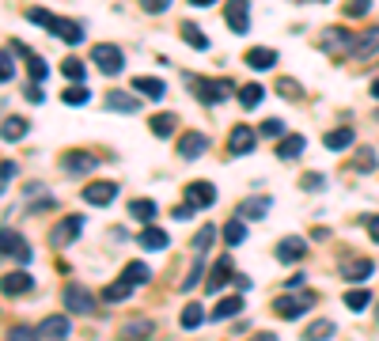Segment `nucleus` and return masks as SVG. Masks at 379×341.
Returning <instances> with one entry per match:
<instances>
[{
	"mask_svg": "<svg viewBox=\"0 0 379 341\" xmlns=\"http://www.w3.org/2000/svg\"><path fill=\"white\" fill-rule=\"evenodd\" d=\"M303 254H308V243H303L300 235H289V239H281V243H277V262H284V265L303 262Z\"/></svg>",
	"mask_w": 379,
	"mask_h": 341,
	"instance_id": "1a4fd4ad",
	"label": "nucleus"
},
{
	"mask_svg": "<svg viewBox=\"0 0 379 341\" xmlns=\"http://www.w3.org/2000/svg\"><path fill=\"white\" fill-rule=\"evenodd\" d=\"M251 0H228V12H224V20H228V27H232L235 34H247L251 31Z\"/></svg>",
	"mask_w": 379,
	"mask_h": 341,
	"instance_id": "423d86ee",
	"label": "nucleus"
},
{
	"mask_svg": "<svg viewBox=\"0 0 379 341\" xmlns=\"http://www.w3.org/2000/svg\"><path fill=\"white\" fill-rule=\"evenodd\" d=\"M372 167H375V152L364 148V152L357 155V171H372Z\"/></svg>",
	"mask_w": 379,
	"mask_h": 341,
	"instance_id": "603ef678",
	"label": "nucleus"
},
{
	"mask_svg": "<svg viewBox=\"0 0 379 341\" xmlns=\"http://www.w3.org/2000/svg\"><path fill=\"white\" fill-rule=\"evenodd\" d=\"M232 273H235V265H232V254H224L216 265H212V273H209L205 288H209V292H220V288L228 284V277H232Z\"/></svg>",
	"mask_w": 379,
	"mask_h": 341,
	"instance_id": "2eb2a0df",
	"label": "nucleus"
},
{
	"mask_svg": "<svg viewBox=\"0 0 379 341\" xmlns=\"http://www.w3.org/2000/svg\"><path fill=\"white\" fill-rule=\"evenodd\" d=\"M193 95H198L201 103L216 106V103H228L232 84H228V80H193Z\"/></svg>",
	"mask_w": 379,
	"mask_h": 341,
	"instance_id": "7ed1b4c3",
	"label": "nucleus"
},
{
	"mask_svg": "<svg viewBox=\"0 0 379 341\" xmlns=\"http://www.w3.org/2000/svg\"><path fill=\"white\" fill-rule=\"evenodd\" d=\"M368 303H372V292H368V288H353V292H345V307H349V311H364Z\"/></svg>",
	"mask_w": 379,
	"mask_h": 341,
	"instance_id": "58836bf2",
	"label": "nucleus"
},
{
	"mask_svg": "<svg viewBox=\"0 0 379 341\" xmlns=\"http://www.w3.org/2000/svg\"><path fill=\"white\" fill-rule=\"evenodd\" d=\"M258 144V129H247V125H235L228 133V155H247Z\"/></svg>",
	"mask_w": 379,
	"mask_h": 341,
	"instance_id": "0eeeda50",
	"label": "nucleus"
},
{
	"mask_svg": "<svg viewBox=\"0 0 379 341\" xmlns=\"http://www.w3.org/2000/svg\"><path fill=\"white\" fill-rule=\"evenodd\" d=\"M266 99V88L262 84H247V88H239V106L243 110H258V103Z\"/></svg>",
	"mask_w": 379,
	"mask_h": 341,
	"instance_id": "a878e982",
	"label": "nucleus"
},
{
	"mask_svg": "<svg viewBox=\"0 0 379 341\" xmlns=\"http://www.w3.org/2000/svg\"><path fill=\"white\" fill-rule=\"evenodd\" d=\"M122 277H125L129 284H137V288H141V284H148V277H152V270H148L144 262H129Z\"/></svg>",
	"mask_w": 379,
	"mask_h": 341,
	"instance_id": "473e14b6",
	"label": "nucleus"
},
{
	"mask_svg": "<svg viewBox=\"0 0 379 341\" xmlns=\"http://www.w3.org/2000/svg\"><path fill=\"white\" fill-rule=\"evenodd\" d=\"M201 270H205V251H198V258H193V265H190V273H186V281H182L179 288H182V292H193V288H198Z\"/></svg>",
	"mask_w": 379,
	"mask_h": 341,
	"instance_id": "7c9ffc66",
	"label": "nucleus"
},
{
	"mask_svg": "<svg viewBox=\"0 0 379 341\" xmlns=\"http://www.w3.org/2000/svg\"><path fill=\"white\" fill-rule=\"evenodd\" d=\"M247 64H251V69H273L277 53L273 50H247Z\"/></svg>",
	"mask_w": 379,
	"mask_h": 341,
	"instance_id": "72a5a7b5",
	"label": "nucleus"
},
{
	"mask_svg": "<svg viewBox=\"0 0 379 341\" xmlns=\"http://www.w3.org/2000/svg\"><path fill=\"white\" fill-rule=\"evenodd\" d=\"M277 91L289 99V95H300V84H296V80H281V84H277Z\"/></svg>",
	"mask_w": 379,
	"mask_h": 341,
	"instance_id": "5fc2aeb1",
	"label": "nucleus"
},
{
	"mask_svg": "<svg viewBox=\"0 0 379 341\" xmlns=\"http://www.w3.org/2000/svg\"><path fill=\"white\" fill-rule=\"evenodd\" d=\"M201 322H205V311H201V303H190V307L182 311V330H198Z\"/></svg>",
	"mask_w": 379,
	"mask_h": 341,
	"instance_id": "a19ab883",
	"label": "nucleus"
},
{
	"mask_svg": "<svg viewBox=\"0 0 379 341\" xmlns=\"http://www.w3.org/2000/svg\"><path fill=\"white\" fill-rule=\"evenodd\" d=\"M315 307V292H300V296H281L273 303V315L277 319H300L303 311Z\"/></svg>",
	"mask_w": 379,
	"mask_h": 341,
	"instance_id": "f03ea898",
	"label": "nucleus"
},
{
	"mask_svg": "<svg viewBox=\"0 0 379 341\" xmlns=\"http://www.w3.org/2000/svg\"><path fill=\"white\" fill-rule=\"evenodd\" d=\"M258 133H262V137H281L284 125L277 122V118H270V122H262V129H258Z\"/></svg>",
	"mask_w": 379,
	"mask_h": 341,
	"instance_id": "864d4df0",
	"label": "nucleus"
},
{
	"mask_svg": "<svg viewBox=\"0 0 379 341\" xmlns=\"http://www.w3.org/2000/svg\"><path fill=\"white\" fill-rule=\"evenodd\" d=\"M91 61L99 64V69L106 72V76H118V72H125V57H122V50H118V46H95V50H91Z\"/></svg>",
	"mask_w": 379,
	"mask_h": 341,
	"instance_id": "20e7f679",
	"label": "nucleus"
},
{
	"mask_svg": "<svg viewBox=\"0 0 379 341\" xmlns=\"http://www.w3.org/2000/svg\"><path fill=\"white\" fill-rule=\"evenodd\" d=\"M322 144H326L330 152H345L349 144H353V133H349V129H330V133L322 137Z\"/></svg>",
	"mask_w": 379,
	"mask_h": 341,
	"instance_id": "c85d7f7f",
	"label": "nucleus"
},
{
	"mask_svg": "<svg viewBox=\"0 0 379 341\" xmlns=\"http://www.w3.org/2000/svg\"><path fill=\"white\" fill-rule=\"evenodd\" d=\"M372 95H375V99H379V80H375V84H372Z\"/></svg>",
	"mask_w": 379,
	"mask_h": 341,
	"instance_id": "e2e57ef3",
	"label": "nucleus"
},
{
	"mask_svg": "<svg viewBox=\"0 0 379 341\" xmlns=\"http://www.w3.org/2000/svg\"><path fill=\"white\" fill-rule=\"evenodd\" d=\"M193 8H209V4H216V0H190Z\"/></svg>",
	"mask_w": 379,
	"mask_h": 341,
	"instance_id": "680f3d73",
	"label": "nucleus"
},
{
	"mask_svg": "<svg viewBox=\"0 0 379 341\" xmlns=\"http://www.w3.org/2000/svg\"><path fill=\"white\" fill-rule=\"evenodd\" d=\"M64 103H69V106H84V103H88V88H84V84L69 88V91H64Z\"/></svg>",
	"mask_w": 379,
	"mask_h": 341,
	"instance_id": "a18cd8bd",
	"label": "nucleus"
},
{
	"mask_svg": "<svg viewBox=\"0 0 379 341\" xmlns=\"http://www.w3.org/2000/svg\"><path fill=\"white\" fill-rule=\"evenodd\" d=\"M243 239H247V228L239 224V220H232V224L224 228V243H228V246H239Z\"/></svg>",
	"mask_w": 379,
	"mask_h": 341,
	"instance_id": "c03bdc74",
	"label": "nucleus"
},
{
	"mask_svg": "<svg viewBox=\"0 0 379 341\" xmlns=\"http://www.w3.org/2000/svg\"><path fill=\"white\" fill-rule=\"evenodd\" d=\"M27 20L39 23V27H46V31H53L61 42H69V46L84 42V27H80V23H72V20H57V15L42 12V8H31V12H27Z\"/></svg>",
	"mask_w": 379,
	"mask_h": 341,
	"instance_id": "f257e3e1",
	"label": "nucleus"
},
{
	"mask_svg": "<svg viewBox=\"0 0 379 341\" xmlns=\"http://www.w3.org/2000/svg\"><path fill=\"white\" fill-rule=\"evenodd\" d=\"M375 50H379V27H368V31L360 34V39H357V46H353L349 53H353L357 61H364V57H372Z\"/></svg>",
	"mask_w": 379,
	"mask_h": 341,
	"instance_id": "6ab92c4d",
	"label": "nucleus"
},
{
	"mask_svg": "<svg viewBox=\"0 0 379 341\" xmlns=\"http://www.w3.org/2000/svg\"><path fill=\"white\" fill-rule=\"evenodd\" d=\"M0 243H4V258H15V262H31V246H27V239L15 235L12 228H4Z\"/></svg>",
	"mask_w": 379,
	"mask_h": 341,
	"instance_id": "f8f14e48",
	"label": "nucleus"
},
{
	"mask_svg": "<svg viewBox=\"0 0 379 341\" xmlns=\"http://www.w3.org/2000/svg\"><path fill=\"white\" fill-rule=\"evenodd\" d=\"M251 341H277V337H273V334H266V330H262V334H254Z\"/></svg>",
	"mask_w": 379,
	"mask_h": 341,
	"instance_id": "052dcab7",
	"label": "nucleus"
},
{
	"mask_svg": "<svg viewBox=\"0 0 379 341\" xmlns=\"http://www.w3.org/2000/svg\"><path fill=\"white\" fill-rule=\"evenodd\" d=\"M174 125H179V118H174V114H156L152 118V133L156 137H171Z\"/></svg>",
	"mask_w": 379,
	"mask_h": 341,
	"instance_id": "4c0bfd02",
	"label": "nucleus"
},
{
	"mask_svg": "<svg viewBox=\"0 0 379 341\" xmlns=\"http://www.w3.org/2000/svg\"><path fill=\"white\" fill-rule=\"evenodd\" d=\"M186 201H190L193 209L216 205V186H212V182H190V186H186Z\"/></svg>",
	"mask_w": 379,
	"mask_h": 341,
	"instance_id": "ddd939ff",
	"label": "nucleus"
},
{
	"mask_svg": "<svg viewBox=\"0 0 379 341\" xmlns=\"http://www.w3.org/2000/svg\"><path fill=\"white\" fill-rule=\"evenodd\" d=\"M148 334H152V319H129L118 330V341H144Z\"/></svg>",
	"mask_w": 379,
	"mask_h": 341,
	"instance_id": "aec40b11",
	"label": "nucleus"
},
{
	"mask_svg": "<svg viewBox=\"0 0 379 341\" xmlns=\"http://www.w3.org/2000/svg\"><path fill=\"white\" fill-rule=\"evenodd\" d=\"M95 167H99V160L91 152H64V171L69 174H88Z\"/></svg>",
	"mask_w": 379,
	"mask_h": 341,
	"instance_id": "f3484780",
	"label": "nucleus"
},
{
	"mask_svg": "<svg viewBox=\"0 0 379 341\" xmlns=\"http://www.w3.org/2000/svg\"><path fill=\"white\" fill-rule=\"evenodd\" d=\"M34 337H39V330L15 326V330H8V337H4V341H34Z\"/></svg>",
	"mask_w": 379,
	"mask_h": 341,
	"instance_id": "8fccbe9b",
	"label": "nucleus"
},
{
	"mask_svg": "<svg viewBox=\"0 0 379 341\" xmlns=\"http://www.w3.org/2000/svg\"><path fill=\"white\" fill-rule=\"evenodd\" d=\"M193 216V205H179L174 209V220H190Z\"/></svg>",
	"mask_w": 379,
	"mask_h": 341,
	"instance_id": "13d9d810",
	"label": "nucleus"
},
{
	"mask_svg": "<svg viewBox=\"0 0 379 341\" xmlns=\"http://www.w3.org/2000/svg\"><path fill=\"white\" fill-rule=\"evenodd\" d=\"M167 243H171L167 232H160L156 224H148L144 232H141V246H144V251H167Z\"/></svg>",
	"mask_w": 379,
	"mask_h": 341,
	"instance_id": "b1692460",
	"label": "nucleus"
},
{
	"mask_svg": "<svg viewBox=\"0 0 379 341\" xmlns=\"http://www.w3.org/2000/svg\"><path fill=\"white\" fill-rule=\"evenodd\" d=\"M205 148H209V137L205 133H182V141H179V155H182V160H198Z\"/></svg>",
	"mask_w": 379,
	"mask_h": 341,
	"instance_id": "dca6fc26",
	"label": "nucleus"
},
{
	"mask_svg": "<svg viewBox=\"0 0 379 341\" xmlns=\"http://www.w3.org/2000/svg\"><path fill=\"white\" fill-rule=\"evenodd\" d=\"M266 213H270V197H251L239 205V216H247V220H262Z\"/></svg>",
	"mask_w": 379,
	"mask_h": 341,
	"instance_id": "bb28decb",
	"label": "nucleus"
},
{
	"mask_svg": "<svg viewBox=\"0 0 379 341\" xmlns=\"http://www.w3.org/2000/svg\"><path fill=\"white\" fill-rule=\"evenodd\" d=\"M212 239H216V228L205 224V228H201V235L193 239V251H209V246H212Z\"/></svg>",
	"mask_w": 379,
	"mask_h": 341,
	"instance_id": "49530a36",
	"label": "nucleus"
},
{
	"mask_svg": "<svg viewBox=\"0 0 379 341\" xmlns=\"http://www.w3.org/2000/svg\"><path fill=\"white\" fill-rule=\"evenodd\" d=\"M61 72L72 80V84H84V76H88V72H84V61H80V57H64Z\"/></svg>",
	"mask_w": 379,
	"mask_h": 341,
	"instance_id": "c9c22d12",
	"label": "nucleus"
},
{
	"mask_svg": "<svg viewBox=\"0 0 379 341\" xmlns=\"http://www.w3.org/2000/svg\"><path fill=\"white\" fill-rule=\"evenodd\" d=\"M12 179H15V163H12V160H4V190L12 186Z\"/></svg>",
	"mask_w": 379,
	"mask_h": 341,
	"instance_id": "4d7b16f0",
	"label": "nucleus"
},
{
	"mask_svg": "<svg viewBox=\"0 0 379 341\" xmlns=\"http://www.w3.org/2000/svg\"><path fill=\"white\" fill-rule=\"evenodd\" d=\"M23 95H27V99H31V103H42V99H46L39 84H27V88H23Z\"/></svg>",
	"mask_w": 379,
	"mask_h": 341,
	"instance_id": "6e6d98bb",
	"label": "nucleus"
},
{
	"mask_svg": "<svg viewBox=\"0 0 379 341\" xmlns=\"http://www.w3.org/2000/svg\"><path fill=\"white\" fill-rule=\"evenodd\" d=\"M31 277H27V273H8L4 277V292L8 296H23V292H31Z\"/></svg>",
	"mask_w": 379,
	"mask_h": 341,
	"instance_id": "c756f323",
	"label": "nucleus"
},
{
	"mask_svg": "<svg viewBox=\"0 0 379 341\" xmlns=\"http://www.w3.org/2000/svg\"><path fill=\"white\" fill-rule=\"evenodd\" d=\"M349 42H353V39H349L345 27H326V31L319 34V46H322L326 53H341V50H349Z\"/></svg>",
	"mask_w": 379,
	"mask_h": 341,
	"instance_id": "4468645a",
	"label": "nucleus"
},
{
	"mask_svg": "<svg viewBox=\"0 0 379 341\" xmlns=\"http://www.w3.org/2000/svg\"><path fill=\"white\" fill-rule=\"evenodd\" d=\"M133 292H137V284H129L125 277H118L110 288H103V300H106V303H122V300L133 296Z\"/></svg>",
	"mask_w": 379,
	"mask_h": 341,
	"instance_id": "393cba45",
	"label": "nucleus"
},
{
	"mask_svg": "<svg viewBox=\"0 0 379 341\" xmlns=\"http://www.w3.org/2000/svg\"><path fill=\"white\" fill-rule=\"evenodd\" d=\"M64 307L76 311V315H91V311H95V300H91V292L84 284H69V288H64Z\"/></svg>",
	"mask_w": 379,
	"mask_h": 341,
	"instance_id": "6e6552de",
	"label": "nucleus"
},
{
	"mask_svg": "<svg viewBox=\"0 0 379 341\" xmlns=\"http://www.w3.org/2000/svg\"><path fill=\"white\" fill-rule=\"evenodd\" d=\"M330 334H334V322H330V319H319V322H311V326L303 330V341H326Z\"/></svg>",
	"mask_w": 379,
	"mask_h": 341,
	"instance_id": "2f4dec72",
	"label": "nucleus"
},
{
	"mask_svg": "<svg viewBox=\"0 0 379 341\" xmlns=\"http://www.w3.org/2000/svg\"><path fill=\"white\" fill-rule=\"evenodd\" d=\"M114 193H118L114 182H91V186L84 190V201H88V205H110Z\"/></svg>",
	"mask_w": 379,
	"mask_h": 341,
	"instance_id": "a211bd4d",
	"label": "nucleus"
},
{
	"mask_svg": "<svg viewBox=\"0 0 379 341\" xmlns=\"http://www.w3.org/2000/svg\"><path fill=\"white\" fill-rule=\"evenodd\" d=\"M80 232H84V216H64L61 224L50 232V243L61 251V246H69V243H72V239H80Z\"/></svg>",
	"mask_w": 379,
	"mask_h": 341,
	"instance_id": "39448f33",
	"label": "nucleus"
},
{
	"mask_svg": "<svg viewBox=\"0 0 379 341\" xmlns=\"http://www.w3.org/2000/svg\"><path fill=\"white\" fill-rule=\"evenodd\" d=\"M372 270H375L372 258H357V262H345V281H349V284H360V281L372 277Z\"/></svg>",
	"mask_w": 379,
	"mask_h": 341,
	"instance_id": "4be33fe9",
	"label": "nucleus"
},
{
	"mask_svg": "<svg viewBox=\"0 0 379 341\" xmlns=\"http://www.w3.org/2000/svg\"><path fill=\"white\" fill-rule=\"evenodd\" d=\"M23 133H27V122L23 118H4V141L12 144V141H23Z\"/></svg>",
	"mask_w": 379,
	"mask_h": 341,
	"instance_id": "ea45409f",
	"label": "nucleus"
},
{
	"mask_svg": "<svg viewBox=\"0 0 379 341\" xmlns=\"http://www.w3.org/2000/svg\"><path fill=\"white\" fill-rule=\"evenodd\" d=\"M300 186H303V190H322V186H326V179L311 171V174H303V179H300Z\"/></svg>",
	"mask_w": 379,
	"mask_h": 341,
	"instance_id": "3c124183",
	"label": "nucleus"
},
{
	"mask_svg": "<svg viewBox=\"0 0 379 341\" xmlns=\"http://www.w3.org/2000/svg\"><path fill=\"white\" fill-rule=\"evenodd\" d=\"M0 69H4L0 76H4V84H8V80L15 76V64H12V46H4V57H0Z\"/></svg>",
	"mask_w": 379,
	"mask_h": 341,
	"instance_id": "de8ad7c7",
	"label": "nucleus"
},
{
	"mask_svg": "<svg viewBox=\"0 0 379 341\" xmlns=\"http://www.w3.org/2000/svg\"><path fill=\"white\" fill-rule=\"evenodd\" d=\"M368 8H372V0H345V20H364L368 15Z\"/></svg>",
	"mask_w": 379,
	"mask_h": 341,
	"instance_id": "37998d69",
	"label": "nucleus"
},
{
	"mask_svg": "<svg viewBox=\"0 0 379 341\" xmlns=\"http://www.w3.org/2000/svg\"><path fill=\"white\" fill-rule=\"evenodd\" d=\"M368 235H372L375 243H379V216H372V220H368Z\"/></svg>",
	"mask_w": 379,
	"mask_h": 341,
	"instance_id": "bf43d9fd",
	"label": "nucleus"
},
{
	"mask_svg": "<svg viewBox=\"0 0 379 341\" xmlns=\"http://www.w3.org/2000/svg\"><path fill=\"white\" fill-rule=\"evenodd\" d=\"M106 110H118V114H137L141 103H137L133 95H125V91H106Z\"/></svg>",
	"mask_w": 379,
	"mask_h": 341,
	"instance_id": "5701e85b",
	"label": "nucleus"
},
{
	"mask_svg": "<svg viewBox=\"0 0 379 341\" xmlns=\"http://www.w3.org/2000/svg\"><path fill=\"white\" fill-rule=\"evenodd\" d=\"M129 213H133L137 220H144V224H152V220H156V201L141 197V201H133V205H129Z\"/></svg>",
	"mask_w": 379,
	"mask_h": 341,
	"instance_id": "e433bc0d",
	"label": "nucleus"
},
{
	"mask_svg": "<svg viewBox=\"0 0 379 341\" xmlns=\"http://www.w3.org/2000/svg\"><path fill=\"white\" fill-rule=\"evenodd\" d=\"M133 95H148V99L160 103V99L167 95V84H163V80H152V76H137L133 80Z\"/></svg>",
	"mask_w": 379,
	"mask_h": 341,
	"instance_id": "412c9836",
	"label": "nucleus"
},
{
	"mask_svg": "<svg viewBox=\"0 0 379 341\" xmlns=\"http://www.w3.org/2000/svg\"><path fill=\"white\" fill-rule=\"evenodd\" d=\"M182 39H186V46H193V50H209L205 31H201V27H193V23H182Z\"/></svg>",
	"mask_w": 379,
	"mask_h": 341,
	"instance_id": "f704fd0d",
	"label": "nucleus"
},
{
	"mask_svg": "<svg viewBox=\"0 0 379 341\" xmlns=\"http://www.w3.org/2000/svg\"><path fill=\"white\" fill-rule=\"evenodd\" d=\"M69 330H72V319L69 315H50V319H42L39 337H46V341H64V337H69Z\"/></svg>",
	"mask_w": 379,
	"mask_h": 341,
	"instance_id": "9b49d317",
	"label": "nucleus"
},
{
	"mask_svg": "<svg viewBox=\"0 0 379 341\" xmlns=\"http://www.w3.org/2000/svg\"><path fill=\"white\" fill-rule=\"evenodd\" d=\"M167 8H171V0H141V12H148V15H160Z\"/></svg>",
	"mask_w": 379,
	"mask_h": 341,
	"instance_id": "09e8293b",
	"label": "nucleus"
},
{
	"mask_svg": "<svg viewBox=\"0 0 379 341\" xmlns=\"http://www.w3.org/2000/svg\"><path fill=\"white\" fill-rule=\"evenodd\" d=\"M239 311H243V296H228V300H220V303H216V311H212V319L228 322V319H235Z\"/></svg>",
	"mask_w": 379,
	"mask_h": 341,
	"instance_id": "cd10ccee",
	"label": "nucleus"
},
{
	"mask_svg": "<svg viewBox=\"0 0 379 341\" xmlns=\"http://www.w3.org/2000/svg\"><path fill=\"white\" fill-rule=\"evenodd\" d=\"M300 152H303V137H289V141L277 144V155H281V160H296Z\"/></svg>",
	"mask_w": 379,
	"mask_h": 341,
	"instance_id": "79ce46f5",
	"label": "nucleus"
},
{
	"mask_svg": "<svg viewBox=\"0 0 379 341\" xmlns=\"http://www.w3.org/2000/svg\"><path fill=\"white\" fill-rule=\"evenodd\" d=\"M12 50H15V53H20V57L27 61V72H31V80H34V84L50 76V64H46V57H39L34 50H27L23 42H12Z\"/></svg>",
	"mask_w": 379,
	"mask_h": 341,
	"instance_id": "9d476101",
	"label": "nucleus"
}]
</instances>
